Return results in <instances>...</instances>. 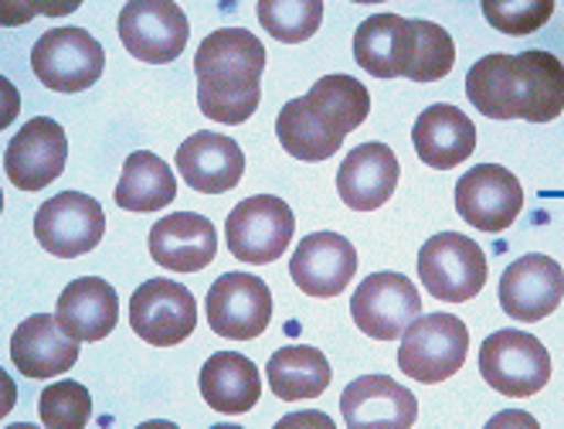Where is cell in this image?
Here are the masks:
<instances>
[{
    "mask_svg": "<svg viewBox=\"0 0 564 429\" xmlns=\"http://www.w3.org/2000/svg\"><path fill=\"white\" fill-rule=\"evenodd\" d=\"M466 96L490 120L551 124L564 109V65L551 52L487 55L469 68Z\"/></svg>",
    "mask_w": 564,
    "mask_h": 429,
    "instance_id": "obj_1",
    "label": "cell"
},
{
    "mask_svg": "<svg viewBox=\"0 0 564 429\" xmlns=\"http://www.w3.org/2000/svg\"><path fill=\"white\" fill-rule=\"evenodd\" d=\"M265 45L246 28H221L194 55L197 106L215 124L238 127L259 109Z\"/></svg>",
    "mask_w": 564,
    "mask_h": 429,
    "instance_id": "obj_2",
    "label": "cell"
},
{
    "mask_svg": "<svg viewBox=\"0 0 564 429\" xmlns=\"http://www.w3.org/2000/svg\"><path fill=\"white\" fill-rule=\"evenodd\" d=\"M469 351V331L453 314H419L405 334H401L398 347V368L415 382L435 385L453 378Z\"/></svg>",
    "mask_w": 564,
    "mask_h": 429,
    "instance_id": "obj_3",
    "label": "cell"
},
{
    "mask_svg": "<svg viewBox=\"0 0 564 429\" xmlns=\"http://www.w3.org/2000/svg\"><path fill=\"white\" fill-rule=\"evenodd\" d=\"M479 375L500 396L528 399L547 385L551 355L528 331H497L479 347Z\"/></svg>",
    "mask_w": 564,
    "mask_h": 429,
    "instance_id": "obj_4",
    "label": "cell"
},
{
    "mask_svg": "<svg viewBox=\"0 0 564 429\" xmlns=\"http://www.w3.org/2000/svg\"><path fill=\"white\" fill-rule=\"evenodd\" d=\"M293 208L275 199V194H256V199L238 202L228 212L225 222V239L238 262L265 266L275 262L293 243Z\"/></svg>",
    "mask_w": 564,
    "mask_h": 429,
    "instance_id": "obj_5",
    "label": "cell"
},
{
    "mask_svg": "<svg viewBox=\"0 0 564 429\" xmlns=\"http://www.w3.org/2000/svg\"><path fill=\"white\" fill-rule=\"evenodd\" d=\"M419 277L429 297L442 303H466L487 283V256L479 243L459 232H438L419 253Z\"/></svg>",
    "mask_w": 564,
    "mask_h": 429,
    "instance_id": "obj_6",
    "label": "cell"
},
{
    "mask_svg": "<svg viewBox=\"0 0 564 429\" xmlns=\"http://www.w3.org/2000/svg\"><path fill=\"white\" fill-rule=\"evenodd\" d=\"M31 68L52 93H83L99 83L106 52L83 28H52L34 42Z\"/></svg>",
    "mask_w": 564,
    "mask_h": 429,
    "instance_id": "obj_7",
    "label": "cell"
},
{
    "mask_svg": "<svg viewBox=\"0 0 564 429\" xmlns=\"http://www.w3.org/2000/svg\"><path fill=\"white\" fill-rule=\"evenodd\" d=\"M191 24L174 0H130L119 11V42L147 65H167L184 55Z\"/></svg>",
    "mask_w": 564,
    "mask_h": 429,
    "instance_id": "obj_8",
    "label": "cell"
},
{
    "mask_svg": "<svg viewBox=\"0 0 564 429\" xmlns=\"http://www.w3.org/2000/svg\"><path fill=\"white\" fill-rule=\"evenodd\" d=\"M106 215L102 205L83 191H62L34 215V236L58 259L86 256L102 243Z\"/></svg>",
    "mask_w": 564,
    "mask_h": 429,
    "instance_id": "obj_9",
    "label": "cell"
},
{
    "mask_svg": "<svg viewBox=\"0 0 564 429\" xmlns=\"http://www.w3.org/2000/svg\"><path fill=\"white\" fill-rule=\"evenodd\" d=\"M422 314L415 283L401 272H371L350 297L354 324L375 341H394Z\"/></svg>",
    "mask_w": 564,
    "mask_h": 429,
    "instance_id": "obj_10",
    "label": "cell"
},
{
    "mask_svg": "<svg viewBox=\"0 0 564 429\" xmlns=\"http://www.w3.org/2000/svg\"><path fill=\"white\" fill-rule=\"evenodd\" d=\"M272 321V293L252 272H225L208 290V324L218 337L252 341Z\"/></svg>",
    "mask_w": 564,
    "mask_h": 429,
    "instance_id": "obj_11",
    "label": "cell"
},
{
    "mask_svg": "<svg viewBox=\"0 0 564 429\" xmlns=\"http://www.w3.org/2000/svg\"><path fill=\"white\" fill-rule=\"evenodd\" d=\"M197 303L184 283L147 280L130 297V328L153 347H174L194 334Z\"/></svg>",
    "mask_w": 564,
    "mask_h": 429,
    "instance_id": "obj_12",
    "label": "cell"
},
{
    "mask_svg": "<svg viewBox=\"0 0 564 429\" xmlns=\"http://www.w3.org/2000/svg\"><path fill=\"white\" fill-rule=\"evenodd\" d=\"M523 208L520 181L500 164H479L456 184V212L479 232H503Z\"/></svg>",
    "mask_w": 564,
    "mask_h": 429,
    "instance_id": "obj_13",
    "label": "cell"
},
{
    "mask_svg": "<svg viewBox=\"0 0 564 429\" xmlns=\"http://www.w3.org/2000/svg\"><path fill=\"white\" fill-rule=\"evenodd\" d=\"M65 161H68V137L48 116H37V120L24 124L4 150L8 181L21 191L48 187L65 171Z\"/></svg>",
    "mask_w": 564,
    "mask_h": 429,
    "instance_id": "obj_14",
    "label": "cell"
},
{
    "mask_svg": "<svg viewBox=\"0 0 564 429\" xmlns=\"http://www.w3.org/2000/svg\"><path fill=\"white\" fill-rule=\"evenodd\" d=\"M564 300V269L541 253L520 256L500 277V307L513 321L534 324L551 318Z\"/></svg>",
    "mask_w": 564,
    "mask_h": 429,
    "instance_id": "obj_15",
    "label": "cell"
},
{
    "mask_svg": "<svg viewBox=\"0 0 564 429\" xmlns=\"http://www.w3.org/2000/svg\"><path fill=\"white\" fill-rule=\"evenodd\" d=\"M415 49H419L415 21L398 14H375L368 21H360L354 34V58L375 79H398V75L409 79V72L415 65Z\"/></svg>",
    "mask_w": 564,
    "mask_h": 429,
    "instance_id": "obj_16",
    "label": "cell"
},
{
    "mask_svg": "<svg viewBox=\"0 0 564 429\" xmlns=\"http://www.w3.org/2000/svg\"><path fill=\"white\" fill-rule=\"evenodd\" d=\"M357 272V249L337 232H313L306 236L290 262L293 283L310 297H337Z\"/></svg>",
    "mask_w": 564,
    "mask_h": 429,
    "instance_id": "obj_17",
    "label": "cell"
},
{
    "mask_svg": "<svg viewBox=\"0 0 564 429\" xmlns=\"http://www.w3.org/2000/svg\"><path fill=\"white\" fill-rule=\"evenodd\" d=\"M340 412L344 422L357 429H409L419 416V403L391 375H360L344 388Z\"/></svg>",
    "mask_w": 564,
    "mask_h": 429,
    "instance_id": "obj_18",
    "label": "cell"
},
{
    "mask_svg": "<svg viewBox=\"0 0 564 429\" xmlns=\"http://www.w3.org/2000/svg\"><path fill=\"white\" fill-rule=\"evenodd\" d=\"M218 253V232L212 218L197 212H174L150 228V256L174 272H197L212 266Z\"/></svg>",
    "mask_w": 564,
    "mask_h": 429,
    "instance_id": "obj_19",
    "label": "cell"
},
{
    "mask_svg": "<svg viewBox=\"0 0 564 429\" xmlns=\"http://www.w3.org/2000/svg\"><path fill=\"white\" fill-rule=\"evenodd\" d=\"M177 171L184 184L200 194H225L246 174V153L231 137L200 130L181 143Z\"/></svg>",
    "mask_w": 564,
    "mask_h": 429,
    "instance_id": "obj_20",
    "label": "cell"
},
{
    "mask_svg": "<svg viewBox=\"0 0 564 429\" xmlns=\"http://www.w3.org/2000/svg\"><path fill=\"white\" fill-rule=\"evenodd\" d=\"M398 158H394V150L388 143H360L354 147L340 171H337V191H340V199L347 208L354 212H375L381 208L394 187H398Z\"/></svg>",
    "mask_w": 564,
    "mask_h": 429,
    "instance_id": "obj_21",
    "label": "cell"
},
{
    "mask_svg": "<svg viewBox=\"0 0 564 429\" xmlns=\"http://www.w3.org/2000/svg\"><path fill=\"white\" fill-rule=\"evenodd\" d=\"M78 337L65 334L58 318L34 314L11 337V358L24 378H55L78 362Z\"/></svg>",
    "mask_w": 564,
    "mask_h": 429,
    "instance_id": "obj_22",
    "label": "cell"
},
{
    "mask_svg": "<svg viewBox=\"0 0 564 429\" xmlns=\"http://www.w3.org/2000/svg\"><path fill=\"white\" fill-rule=\"evenodd\" d=\"M412 143L422 164H429L432 171H449L476 150V127L463 109L435 103L415 120Z\"/></svg>",
    "mask_w": 564,
    "mask_h": 429,
    "instance_id": "obj_23",
    "label": "cell"
},
{
    "mask_svg": "<svg viewBox=\"0 0 564 429\" xmlns=\"http://www.w3.org/2000/svg\"><path fill=\"white\" fill-rule=\"evenodd\" d=\"M55 318L62 331L78 341H102L106 334H112L119 321V297L99 277L72 280L58 297Z\"/></svg>",
    "mask_w": 564,
    "mask_h": 429,
    "instance_id": "obj_24",
    "label": "cell"
},
{
    "mask_svg": "<svg viewBox=\"0 0 564 429\" xmlns=\"http://www.w3.org/2000/svg\"><path fill=\"white\" fill-rule=\"evenodd\" d=\"M200 396L215 412L241 416L249 412L262 396V378L259 368L238 355V351H218L200 368Z\"/></svg>",
    "mask_w": 564,
    "mask_h": 429,
    "instance_id": "obj_25",
    "label": "cell"
},
{
    "mask_svg": "<svg viewBox=\"0 0 564 429\" xmlns=\"http://www.w3.org/2000/svg\"><path fill=\"white\" fill-rule=\"evenodd\" d=\"M275 137L290 158L316 164V161L334 158L347 133H340L327 116L310 103V96H300V99H293L279 109Z\"/></svg>",
    "mask_w": 564,
    "mask_h": 429,
    "instance_id": "obj_26",
    "label": "cell"
},
{
    "mask_svg": "<svg viewBox=\"0 0 564 429\" xmlns=\"http://www.w3.org/2000/svg\"><path fill=\"white\" fill-rule=\"evenodd\" d=\"M265 375H269V388L282 403H303V399L324 396L334 378L324 351L310 344L279 347L265 365Z\"/></svg>",
    "mask_w": 564,
    "mask_h": 429,
    "instance_id": "obj_27",
    "label": "cell"
},
{
    "mask_svg": "<svg viewBox=\"0 0 564 429\" xmlns=\"http://www.w3.org/2000/svg\"><path fill=\"white\" fill-rule=\"evenodd\" d=\"M177 199L174 171L150 150H137L123 164V178L116 184V205L127 212H160Z\"/></svg>",
    "mask_w": 564,
    "mask_h": 429,
    "instance_id": "obj_28",
    "label": "cell"
},
{
    "mask_svg": "<svg viewBox=\"0 0 564 429\" xmlns=\"http://www.w3.org/2000/svg\"><path fill=\"white\" fill-rule=\"evenodd\" d=\"M306 96L340 133H354L371 112L368 89L357 79H350V75H324L319 83H313V89Z\"/></svg>",
    "mask_w": 564,
    "mask_h": 429,
    "instance_id": "obj_29",
    "label": "cell"
},
{
    "mask_svg": "<svg viewBox=\"0 0 564 429\" xmlns=\"http://www.w3.org/2000/svg\"><path fill=\"white\" fill-rule=\"evenodd\" d=\"M324 21V0H259V24L282 45H300Z\"/></svg>",
    "mask_w": 564,
    "mask_h": 429,
    "instance_id": "obj_30",
    "label": "cell"
},
{
    "mask_svg": "<svg viewBox=\"0 0 564 429\" xmlns=\"http://www.w3.org/2000/svg\"><path fill=\"white\" fill-rule=\"evenodd\" d=\"M37 409L48 429H83L93 416V396L78 382H55L37 399Z\"/></svg>",
    "mask_w": 564,
    "mask_h": 429,
    "instance_id": "obj_31",
    "label": "cell"
},
{
    "mask_svg": "<svg viewBox=\"0 0 564 429\" xmlns=\"http://www.w3.org/2000/svg\"><path fill=\"white\" fill-rule=\"evenodd\" d=\"M419 28V49H415V65L409 72L412 83H438L446 79L456 65V45L446 28L432 21H415Z\"/></svg>",
    "mask_w": 564,
    "mask_h": 429,
    "instance_id": "obj_32",
    "label": "cell"
},
{
    "mask_svg": "<svg viewBox=\"0 0 564 429\" xmlns=\"http://www.w3.org/2000/svg\"><path fill=\"white\" fill-rule=\"evenodd\" d=\"M554 14V0H482V18L510 37L534 34Z\"/></svg>",
    "mask_w": 564,
    "mask_h": 429,
    "instance_id": "obj_33",
    "label": "cell"
},
{
    "mask_svg": "<svg viewBox=\"0 0 564 429\" xmlns=\"http://www.w3.org/2000/svg\"><path fill=\"white\" fill-rule=\"evenodd\" d=\"M75 8H83V0H0V21H4L8 28H18V24L34 21L37 14L65 18Z\"/></svg>",
    "mask_w": 564,
    "mask_h": 429,
    "instance_id": "obj_34",
    "label": "cell"
},
{
    "mask_svg": "<svg viewBox=\"0 0 564 429\" xmlns=\"http://www.w3.org/2000/svg\"><path fill=\"white\" fill-rule=\"evenodd\" d=\"M303 422H310V426H334L330 422V416H324V412H300V416H286L279 426H303Z\"/></svg>",
    "mask_w": 564,
    "mask_h": 429,
    "instance_id": "obj_35",
    "label": "cell"
},
{
    "mask_svg": "<svg viewBox=\"0 0 564 429\" xmlns=\"http://www.w3.org/2000/svg\"><path fill=\"white\" fill-rule=\"evenodd\" d=\"M500 422H523V426H534V419H531V416H523V412H503V416L494 419V426H500Z\"/></svg>",
    "mask_w": 564,
    "mask_h": 429,
    "instance_id": "obj_36",
    "label": "cell"
},
{
    "mask_svg": "<svg viewBox=\"0 0 564 429\" xmlns=\"http://www.w3.org/2000/svg\"><path fill=\"white\" fill-rule=\"evenodd\" d=\"M354 4H384V0H354Z\"/></svg>",
    "mask_w": 564,
    "mask_h": 429,
    "instance_id": "obj_37",
    "label": "cell"
}]
</instances>
